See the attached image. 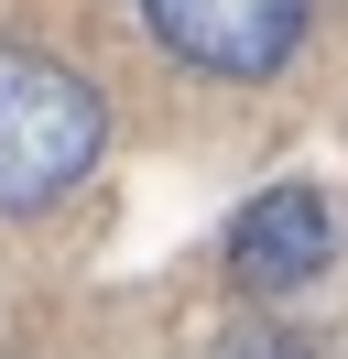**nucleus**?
<instances>
[{"label":"nucleus","mask_w":348,"mask_h":359,"mask_svg":"<svg viewBox=\"0 0 348 359\" xmlns=\"http://www.w3.org/2000/svg\"><path fill=\"white\" fill-rule=\"evenodd\" d=\"M98 153H109V98L55 55L0 44V218L55 207Z\"/></svg>","instance_id":"obj_1"},{"label":"nucleus","mask_w":348,"mask_h":359,"mask_svg":"<svg viewBox=\"0 0 348 359\" xmlns=\"http://www.w3.org/2000/svg\"><path fill=\"white\" fill-rule=\"evenodd\" d=\"M142 22H152V44L185 55L196 76L250 88V76H283V66H294L316 0H142Z\"/></svg>","instance_id":"obj_2"},{"label":"nucleus","mask_w":348,"mask_h":359,"mask_svg":"<svg viewBox=\"0 0 348 359\" xmlns=\"http://www.w3.org/2000/svg\"><path fill=\"white\" fill-rule=\"evenodd\" d=\"M326 262H337V207L316 185H261L229 218V283L239 294H304Z\"/></svg>","instance_id":"obj_3"},{"label":"nucleus","mask_w":348,"mask_h":359,"mask_svg":"<svg viewBox=\"0 0 348 359\" xmlns=\"http://www.w3.org/2000/svg\"><path fill=\"white\" fill-rule=\"evenodd\" d=\"M218 359H316V348H304V337H283V327H250V337H229Z\"/></svg>","instance_id":"obj_4"}]
</instances>
